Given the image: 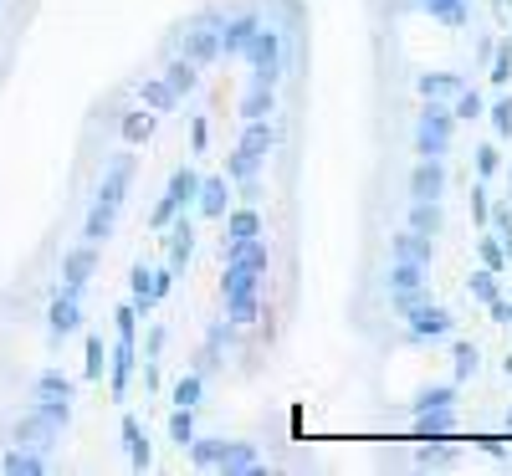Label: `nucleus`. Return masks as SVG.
<instances>
[{
  "label": "nucleus",
  "instance_id": "a878e982",
  "mask_svg": "<svg viewBox=\"0 0 512 476\" xmlns=\"http://www.w3.org/2000/svg\"><path fill=\"white\" fill-rule=\"evenodd\" d=\"M164 82L175 88V98H190V93L200 88V67H195L190 57H169V67H164Z\"/></svg>",
  "mask_w": 512,
  "mask_h": 476
},
{
  "label": "nucleus",
  "instance_id": "58836bf2",
  "mask_svg": "<svg viewBox=\"0 0 512 476\" xmlns=\"http://www.w3.org/2000/svg\"><path fill=\"white\" fill-rule=\"evenodd\" d=\"M425 11H431L441 26H451V31H461L466 26V0H420Z\"/></svg>",
  "mask_w": 512,
  "mask_h": 476
},
{
  "label": "nucleus",
  "instance_id": "1a4fd4ad",
  "mask_svg": "<svg viewBox=\"0 0 512 476\" xmlns=\"http://www.w3.org/2000/svg\"><path fill=\"white\" fill-rule=\"evenodd\" d=\"M128 185H134V154H118L108 169H103V180H98V195L103 205H123L128 200Z\"/></svg>",
  "mask_w": 512,
  "mask_h": 476
},
{
  "label": "nucleus",
  "instance_id": "3c124183",
  "mask_svg": "<svg viewBox=\"0 0 512 476\" xmlns=\"http://www.w3.org/2000/svg\"><path fill=\"white\" fill-rule=\"evenodd\" d=\"M113 333H118V338H139V308H134V302L113 308Z\"/></svg>",
  "mask_w": 512,
  "mask_h": 476
},
{
  "label": "nucleus",
  "instance_id": "69168bd1",
  "mask_svg": "<svg viewBox=\"0 0 512 476\" xmlns=\"http://www.w3.org/2000/svg\"><path fill=\"white\" fill-rule=\"evenodd\" d=\"M507 195H512V169H507Z\"/></svg>",
  "mask_w": 512,
  "mask_h": 476
},
{
  "label": "nucleus",
  "instance_id": "412c9836",
  "mask_svg": "<svg viewBox=\"0 0 512 476\" xmlns=\"http://www.w3.org/2000/svg\"><path fill=\"white\" fill-rule=\"evenodd\" d=\"M410 231H420V236H441L446 231V210H441V200H410V221H405Z\"/></svg>",
  "mask_w": 512,
  "mask_h": 476
},
{
  "label": "nucleus",
  "instance_id": "774afa93",
  "mask_svg": "<svg viewBox=\"0 0 512 476\" xmlns=\"http://www.w3.org/2000/svg\"><path fill=\"white\" fill-rule=\"evenodd\" d=\"M507 430H512V410H507Z\"/></svg>",
  "mask_w": 512,
  "mask_h": 476
},
{
  "label": "nucleus",
  "instance_id": "a211bd4d",
  "mask_svg": "<svg viewBox=\"0 0 512 476\" xmlns=\"http://www.w3.org/2000/svg\"><path fill=\"white\" fill-rule=\"evenodd\" d=\"M272 113H277V88H272V82H251V88L241 93V123L272 118Z\"/></svg>",
  "mask_w": 512,
  "mask_h": 476
},
{
  "label": "nucleus",
  "instance_id": "f704fd0d",
  "mask_svg": "<svg viewBox=\"0 0 512 476\" xmlns=\"http://www.w3.org/2000/svg\"><path fill=\"white\" fill-rule=\"evenodd\" d=\"M425 272H431V267H420V262H390V292H415V287H425Z\"/></svg>",
  "mask_w": 512,
  "mask_h": 476
},
{
  "label": "nucleus",
  "instance_id": "680f3d73",
  "mask_svg": "<svg viewBox=\"0 0 512 476\" xmlns=\"http://www.w3.org/2000/svg\"><path fill=\"white\" fill-rule=\"evenodd\" d=\"M159 349H164V328L154 323L149 328V343H144V359H159Z\"/></svg>",
  "mask_w": 512,
  "mask_h": 476
},
{
  "label": "nucleus",
  "instance_id": "4be33fe9",
  "mask_svg": "<svg viewBox=\"0 0 512 476\" xmlns=\"http://www.w3.org/2000/svg\"><path fill=\"white\" fill-rule=\"evenodd\" d=\"M221 221H226V236H221V241L262 236V210H256V205H236V210H226V215H221Z\"/></svg>",
  "mask_w": 512,
  "mask_h": 476
},
{
  "label": "nucleus",
  "instance_id": "09e8293b",
  "mask_svg": "<svg viewBox=\"0 0 512 476\" xmlns=\"http://www.w3.org/2000/svg\"><path fill=\"white\" fill-rule=\"evenodd\" d=\"M487 118H492V134H497V139H512V93H502V98L487 108Z\"/></svg>",
  "mask_w": 512,
  "mask_h": 476
},
{
  "label": "nucleus",
  "instance_id": "6ab92c4d",
  "mask_svg": "<svg viewBox=\"0 0 512 476\" xmlns=\"http://www.w3.org/2000/svg\"><path fill=\"white\" fill-rule=\"evenodd\" d=\"M236 149H246V154H256V159H267L272 149H277V128H272V118H251L246 128H241V144Z\"/></svg>",
  "mask_w": 512,
  "mask_h": 476
},
{
  "label": "nucleus",
  "instance_id": "bf43d9fd",
  "mask_svg": "<svg viewBox=\"0 0 512 476\" xmlns=\"http://www.w3.org/2000/svg\"><path fill=\"white\" fill-rule=\"evenodd\" d=\"M477 451H487V456H497V461L512 456V446H507V441H492V436H477Z\"/></svg>",
  "mask_w": 512,
  "mask_h": 476
},
{
  "label": "nucleus",
  "instance_id": "a19ab883",
  "mask_svg": "<svg viewBox=\"0 0 512 476\" xmlns=\"http://www.w3.org/2000/svg\"><path fill=\"white\" fill-rule=\"evenodd\" d=\"M487 113V98L477 93V88H461L456 98H451V118H461V123H472V118H482Z\"/></svg>",
  "mask_w": 512,
  "mask_h": 476
},
{
  "label": "nucleus",
  "instance_id": "4c0bfd02",
  "mask_svg": "<svg viewBox=\"0 0 512 476\" xmlns=\"http://www.w3.org/2000/svg\"><path fill=\"white\" fill-rule=\"evenodd\" d=\"M169 441H175L180 451L195 441V410H190V405H175V410H169Z\"/></svg>",
  "mask_w": 512,
  "mask_h": 476
},
{
  "label": "nucleus",
  "instance_id": "9d476101",
  "mask_svg": "<svg viewBox=\"0 0 512 476\" xmlns=\"http://www.w3.org/2000/svg\"><path fill=\"white\" fill-rule=\"evenodd\" d=\"M57 441H62V425L41 420L36 410H26V415L16 420V446H31V451H41V456H47Z\"/></svg>",
  "mask_w": 512,
  "mask_h": 476
},
{
  "label": "nucleus",
  "instance_id": "c85d7f7f",
  "mask_svg": "<svg viewBox=\"0 0 512 476\" xmlns=\"http://www.w3.org/2000/svg\"><path fill=\"white\" fill-rule=\"evenodd\" d=\"M216 466H221V471H256V466H262V456H256L251 441H226V451H221Z\"/></svg>",
  "mask_w": 512,
  "mask_h": 476
},
{
  "label": "nucleus",
  "instance_id": "7ed1b4c3",
  "mask_svg": "<svg viewBox=\"0 0 512 476\" xmlns=\"http://www.w3.org/2000/svg\"><path fill=\"white\" fill-rule=\"evenodd\" d=\"M134 369H139V338H118L113 349H108V395L113 400H128Z\"/></svg>",
  "mask_w": 512,
  "mask_h": 476
},
{
  "label": "nucleus",
  "instance_id": "2eb2a0df",
  "mask_svg": "<svg viewBox=\"0 0 512 476\" xmlns=\"http://www.w3.org/2000/svg\"><path fill=\"white\" fill-rule=\"evenodd\" d=\"M113 231H118V205L93 200V205H88V221H82V241L108 246V241H113Z\"/></svg>",
  "mask_w": 512,
  "mask_h": 476
},
{
  "label": "nucleus",
  "instance_id": "e433bc0d",
  "mask_svg": "<svg viewBox=\"0 0 512 476\" xmlns=\"http://www.w3.org/2000/svg\"><path fill=\"white\" fill-rule=\"evenodd\" d=\"M226 333H231V323H226V318H216V323L205 328V354H200V374L221 364V343H226Z\"/></svg>",
  "mask_w": 512,
  "mask_h": 476
},
{
  "label": "nucleus",
  "instance_id": "f257e3e1",
  "mask_svg": "<svg viewBox=\"0 0 512 476\" xmlns=\"http://www.w3.org/2000/svg\"><path fill=\"white\" fill-rule=\"evenodd\" d=\"M451 134H456V118L441 98H425L420 118H415V154L420 159H446L451 154Z\"/></svg>",
  "mask_w": 512,
  "mask_h": 476
},
{
  "label": "nucleus",
  "instance_id": "f8f14e48",
  "mask_svg": "<svg viewBox=\"0 0 512 476\" xmlns=\"http://www.w3.org/2000/svg\"><path fill=\"white\" fill-rule=\"evenodd\" d=\"M256 31H262V16H256V11L226 16V21H221V57H241L246 41H251Z\"/></svg>",
  "mask_w": 512,
  "mask_h": 476
},
{
  "label": "nucleus",
  "instance_id": "13d9d810",
  "mask_svg": "<svg viewBox=\"0 0 512 476\" xmlns=\"http://www.w3.org/2000/svg\"><path fill=\"white\" fill-rule=\"evenodd\" d=\"M190 144H195V154H205V149H210V123H205V118H195V123H190Z\"/></svg>",
  "mask_w": 512,
  "mask_h": 476
},
{
  "label": "nucleus",
  "instance_id": "338daca9",
  "mask_svg": "<svg viewBox=\"0 0 512 476\" xmlns=\"http://www.w3.org/2000/svg\"><path fill=\"white\" fill-rule=\"evenodd\" d=\"M492 6H512V0H492Z\"/></svg>",
  "mask_w": 512,
  "mask_h": 476
},
{
  "label": "nucleus",
  "instance_id": "49530a36",
  "mask_svg": "<svg viewBox=\"0 0 512 476\" xmlns=\"http://www.w3.org/2000/svg\"><path fill=\"white\" fill-rule=\"evenodd\" d=\"M456 456H461V451H456V446H436V436H425V446L415 451L420 466H451Z\"/></svg>",
  "mask_w": 512,
  "mask_h": 476
},
{
  "label": "nucleus",
  "instance_id": "cd10ccee",
  "mask_svg": "<svg viewBox=\"0 0 512 476\" xmlns=\"http://www.w3.org/2000/svg\"><path fill=\"white\" fill-rule=\"evenodd\" d=\"M456 430V410H415V436L425 441V436H451Z\"/></svg>",
  "mask_w": 512,
  "mask_h": 476
},
{
  "label": "nucleus",
  "instance_id": "473e14b6",
  "mask_svg": "<svg viewBox=\"0 0 512 476\" xmlns=\"http://www.w3.org/2000/svg\"><path fill=\"white\" fill-rule=\"evenodd\" d=\"M185 451H190V461H195L200 471H210V466L221 461V451H226V436H200V430H195V441H190Z\"/></svg>",
  "mask_w": 512,
  "mask_h": 476
},
{
  "label": "nucleus",
  "instance_id": "37998d69",
  "mask_svg": "<svg viewBox=\"0 0 512 476\" xmlns=\"http://www.w3.org/2000/svg\"><path fill=\"white\" fill-rule=\"evenodd\" d=\"M256 318H262V302H256V292H251V297H231V302H226V323L251 328Z\"/></svg>",
  "mask_w": 512,
  "mask_h": 476
},
{
  "label": "nucleus",
  "instance_id": "423d86ee",
  "mask_svg": "<svg viewBox=\"0 0 512 476\" xmlns=\"http://www.w3.org/2000/svg\"><path fill=\"white\" fill-rule=\"evenodd\" d=\"M190 256H195V221L180 210L175 221L164 226V262L175 267V272H185V267H190Z\"/></svg>",
  "mask_w": 512,
  "mask_h": 476
},
{
  "label": "nucleus",
  "instance_id": "20e7f679",
  "mask_svg": "<svg viewBox=\"0 0 512 476\" xmlns=\"http://www.w3.org/2000/svg\"><path fill=\"white\" fill-rule=\"evenodd\" d=\"M77 328H82V302H77V292L57 287V292H52V308H47V338L62 343V338H72Z\"/></svg>",
  "mask_w": 512,
  "mask_h": 476
},
{
  "label": "nucleus",
  "instance_id": "6e6552de",
  "mask_svg": "<svg viewBox=\"0 0 512 476\" xmlns=\"http://www.w3.org/2000/svg\"><path fill=\"white\" fill-rule=\"evenodd\" d=\"M446 185H451L446 159H420L410 169V200H446Z\"/></svg>",
  "mask_w": 512,
  "mask_h": 476
},
{
  "label": "nucleus",
  "instance_id": "a18cd8bd",
  "mask_svg": "<svg viewBox=\"0 0 512 476\" xmlns=\"http://www.w3.org/2000/svg\"><path fill=\"white\" fill-rule=\"evenodd\" d=\"M103 369H108V349H103V338H98V333H88V359H82V379H103Z\"/></svg>",
  "mask_w": 512,
  "mask_h": 476
},
{
  "label": "nucleus",
  "instance_id": "72a5a7b5",
  "mask_svg": "<svg viewBox=\"0 0 512 476\" xmlns=\"http://www.w3.org/2000/svg\"><path fill=\"white\" fill-rule=\"evenodd\" d=\"M118 134H123V144H149V134H154V113H144V108H134V113H123V123H118Z\"/></svg>",
  "mask_w": 512,
  "mask_h": 476
},
{
  "label": "nucleus",
  "instance_id": "dca6fc26",
  "mask_svg": "<svg viewBox=\"0 0 512 476\" xmlns=\"http://www.w3.org/2000/svg\"><path fill=\"white\" fill-rule=\"evenodd\" d=\"M221 251H226V262H241V267H256V272H267V262H272V251H267V236L221 241Z\"/></svg>",
  "mask_w": 512,
  "mask_h": 476
},
{
  "label": "nucleus",
  "instance_id": "4468645a",
  "mask_svg": "<svg viewBox=\"0 0 512 476\" xmlns=\"http://www.w3.org/2000/svg\"><path fill=\"white\" fill-rule=\"evenodd\" d=\"M390 262H420V267H431L436 262V236H420V231H400L390 241Z\"/></svg>",
  "mask_w": 512,
  "mask_h": 476
},
{
  "label": "nucleus",
  "instance_id": "4d7b16f0",
  "mask_svg": "<svg viewBox=\"0 0 512 476\" xmlns=\"http://www.w3.org/2000/svg\"><path fill=\"white\" fill-rule=\"evenodd\" d=\"M175 215H180V205H175V200H169V195H164V200L154 205V215H149V226H154V231H164L169 221H175Z\"/></svg>",
  "mask_w": 512,
  "mask_h": 476
},
{
  "label": "nucleus",
  "instance_id": "c9c22d12",
  "mask_svg": "<svg viewBox=\"0 0 512 476\" xmlns=\"http://www.w3.org/2000/svg\"><path fill=\"white\" fill-rule=\"evenodd\" d=\"M262 164H267V159H256V154L236 149V154L226 159V180H231V185H246V180H256V175H262Z\"/></svg>",
  "mask_w": 512,
  "mask_h": 476
},
{
  "label": "nucleus",
  "instance_id": "6e6d98bb",
  "mask_svg": "<svg viewBox=\"0 0 512 476\" xmlns=\"http://www.w3.org/2000/svg\"><path fill=\"white\" fill-rule=\"evenodd\" d=\"M175 277H180V272H175V267H169V262H164V267L154 272V302H164L169 292H175Z\"/></svg>",
  "mask_w": 512,
  "mask_h": 476
},
{
  "label": "nucleus",
  "instance_id": "b1692460",
  "mask_svg": "<svg viewBox=\"0 0 512 476\" xmlns=\"http://www.w3.org/2000/svg\"><path fill=\"white\" fill-rule=\"evenodd\" d=\"M72 395H77V384L62 369H41L31 379V400H72Z\"/></svg>",
  "mask_w": 512,
  "mask_h": 476
},
{
  "label": "nucleus",
  "instance_id": "f3484780",
  "mask_svg": "<svg viewBox=\"0 0 512 476\" xmlns=\"http://www.w3.org/2000/svg\"><path fill=\"white\" fill-rule=\"evenodd\" d=\"M128 302L139 308V318H149L159 308V302H154V267H144V262L128 267Z\"/></svg>",
  "mask_w": 512,
  "mask_h": 476
},
{
  "label": "nucleus",
  "instance_id": "c03bdc74",
  "mask_svg": "<svg viewBox=\"0 0 512 476\" xmlns=\"http://www.w3.org/2000/svg\"><path fill=\"white\" fill-rule=\"evenodd\" d=\"M200 395H205V374H200V369H195V374H180V384H175V405L200 410Z\"/></svg>",
  "mask_w": 512,
  "mask_h": 476
},
{
  "label": "nucleus",
  "instance_id": "de8ad7c7",
  "mask_svg": "<svg viewBox=\"0 0 512 476\" xmlns=\"http://www.w3.org/2000/svg\"><path fill=\"white\" fill-rule=\"evenodd\" d=\"M492 88H507L512 82V41H502V47H492Z\"/></svg>",
  "mask_w": 512,
  "mask_h": 476
},
{
  "label": "nucleus",
  "instance_id": "393cba45",
  "mask_svg": "<svg viewBox=\"0 0 512 476\" xmlns=\"http://www.w3.org/2000/svg\"><path fill=\"white\" fill-rule=\"evenodd\" d=\"M0 471H6V476H41V471H47V456L31 451V446H11L6 456H0Z\"/></svg>",
  "mask_w": 512,
  "mask_h": 476
},
{
  "label": "nucleus",
  "instance_id": "5fc2aeb1",
  "mask_svg": "<svg viewBox=\"0 0 512 476\" xmlns=\"http://www.w3.org/2000/svg\"><path fill=\"white\" fill-rule=\"evenodd\" d=\"M487 195H492V190H487V180H477V185H472V221H477L482 231H487V210H492V200H487Z\"/></svg>",
  "mask_w": 512,
  "mask_h": 476
},
{
  "label": "nucleus",
  "instance_id": "aec40b11",
  "mask_svg": "<svg viewBox=\"0 0 512 476\" xmlns=\"http://www.w3.org/2000/svg\"><path fill=\"white\" fill-rule=\"evenodd\" d=\"M118 436H123V451H128V466H134V471H144L149 466V436H144V425L134 420V415H123V425H118Z\"/></svg>",
  "mask_w": 512,
  "mask_h": 476
},
{
  "label": "nucleus",
  "instance_id": "603ef678",
  "mask_svg": "<svg viewBox=\"0 0 512 476\" xmlns=\"http://www.w3.org/2000/svg\"><path fill=\"white\" fill-rule=\"evenodd\" d=\"M31 410H36L41 420H52V425H62V430H67V420H72V400H36Z\"/></svg>",
  "mask_w": 512,
  "mask_h": 476
},
{
  "label": "nucleus",
  "instance_id": "e2e57ef3",
  "mask_svg": "<svg viewBox=\"0 0 512 476\" xmlns=\"http://www.w3.org/2000/svg\"><path fill=\"white\" fill-rule=\"evenodd\" d=\"M492 236L502 241V256H507V267H512V226H507V231H492Z\"/></svg>",
  "mask_w": 512,
  "mask_h": 476
},
{
  "label": "nucleus",
  "instance_id": "bb28decb",
  "mask_svg": "<svg viewBox=\"0 0 512 476\" xmlns=\"http://www.w3.org/2000/svg\"><path fill=\"white\" fill-rule=\"evenodd\" d=\"M415 88H420V98H441V103H446V98H456V93L466 88V82H461L456 72H420Z\"/></svg>",
  "mask_w": 512,
  "mask_h": 476
},
{
  "label": "nucleus",
  "instance_id": "ea45409f",
  "mask_svg": "<svg viewBox=\"0 0 512 476\" xmlns=\"http://www.w3.org/2000/svg\"><path fill=\"white\" fill-rule=\"evenodd\" d=\"M466 292H472V302H482V308H487V302H497L502 297V282H497V272H472V277H466Z\"/></svg>",
  "mask_w": 512,
  "mask_h": 476
},
{
  "label": "nucleus",
  "instance_id": "2f4dec72",
  "mask_svg": "<svg viewBox=\"0 0 512 476\" xmlns=\"http://www.w3.org/2000/svg\"><path fill=\"white\" fill-rule=\"evenodd\" d=\"M456 395H461V384H431V389H420L415 395V410H456Z\"/></svg>",
  "mask_w": 512,
  "mask_h": 476
},
{
  "label": "nucleus",
  "instance_id": "7c9ffc66",
  "mask_svg": "<svg viewBox=\"0 0 512 476\" xmlns=\"http://www.w3.org/2000/svg\"><path fill=\"white\" fill-rule=\"evenodd\" d=\"M195 190H200V175H195L190 164H180L175 175H169V190H164V195H169V200H175V205L185 210V205H195Z\"/></svg>",
  "mask_w": 512,
  "mask_h": 476
},
{
  "label": "nucleus",
  "instance_id": "f03ea898",
  "mask_svg": "<svg viewBox=\"0 0 512 476\" xmlns=\"http://www.w3.org/2000/svg\"><path fill=\"white\" fill-rule=\"evenodd\" d=\"M246 67H251V82H282V36L272 31V26H262L251 41H246Z\"/></svg>",
  "mask_w": 512,
  "mask_h": 476
},
{
  "label": "nucleus",
  "instance_id": "9b49d317",
  "mask_svg": "<svg viewBox=\"0 0 512 476\" xmlns=\"http://www.w3.org/2000/svg\"><path fill=\"white\" fill-rule=\"evenodd\" d=\"M180 57H190L195 67L221 62V26H205V21H195V26L185 31V52H180Z\"/></svg>",
  "mask_w": 512,
  "mask_h": 476
},
{
  "label": "nucleus",
  "instance_id": "864d4df0",
  "mask_svg": "<svg viewBox=\"0 0 512 476\" xmlns=\"http://www.w3.org/2000/svg\"><path fill=\"white\" fill-rule=\"evenodd\" d=\"M497 169H502V149L497 144H482L477 149V180H492Z\"/></svg>",
  "mask_w": 512,
  "mask_h": 476
},
{
  "label": "nucleus",
  "instance_id": "052dcab7",
  "mask_svg": "<svg viewBox=\"0 0 512 476\" xmlns=\"http://www.w3.org/2000/svg\"><path fill=\"white\" fill-rule=\"evenodd\" d=\"M487 313H492V323H512V297H497V302H487Z\"/></svg>",
  "mask_w": 512,
  "mask_h": 476
},
{
  "label": "nucleus",
  "instance_id": "39448f33",
  "mask_svg": "<svg viewBox=\"0 0 512 476\" xmlns=\"http://www.w3.org/2000/svg\"><path fill=\"white\" fill-rule=\"evenodd\" d=\"M405 323H410V338H446L451 328H456V318H451V308H441V302H415V308L405 313Z\"/></svg>",
  "mask_w": 512,
  "mask_h": 476
},
{
  "label": "nucleus",
  "instance_id": "5701e85b",
  "mask_svg": "<svg viewBox=\"0 0 512 476\" xmlns=\"http://www.w3.org/2000/svg\"><path fill=\"white\" fill-rule=\"evenodd\" d=\"M267 272H256V267H241V262H226V277H221V297H251L256 287H262Z\"/></svg>",
  "mask_w": 512,
  "mask_h": 476
},
{
  "label": "nucleus",
  "instance_id": "c756f323",
  "mask_svg": "<svg viewBox=\"0 0 512 476\" xmlns=\"http://www.w3.org/2000/svg\"><path fill=\"white\" fill-rule=\"evenodd\" d=\"M139 98H144V108H149V113H175V103H180V98H175V88H169L164 77H149L144 88H139Z\"/></svg>",
  "mask_w": 512,
  "mask_h": 476
},
{
  "label": "nucleus",
  "instance_id": "ddd939ff",
  "mask_svg": "<svg viewBox=\"0 0 512 476\" xmlns=\"http://www.w3.org/2000/svg\"><path fill=\"white\" fill-rule=\"evenodd\" d=\"M195 210L205 215V221H221V215L231 210V180L226 175H200V190H195Z\"/></svg>",
  "mask_w": 512,
  "mask_h": 476
},
{
  "label": "nucleus",
  "instance_id": "0eeeda50",
  "mask_svg": "<svg viewBox=\"0 0 512 476\" xmlns=\"http://www.w3.org/2000/svg\"><path fill=\"white\" fill-rule=\"evenodd\" d=\"M93 272H98V246H93V241H82V246L62 251V287H67V292L82 297V287L93 282Z\"/></svg>",
  "mask_w": 512,
  "mask_h": 476
},
{
  "label": "nucleus",
  "instance_id": "0e129e2a",
  "mask_svg": "<svg viewBox=\"0 0 512 476\" xmlns=\"http://www.w3.org/2000/svg\"><path fill=\"white\" fill-rule=\"evenodd\" d=\"M502 374H507V379H512V354H507V359H502Z\"/></svg>",
  "mask_w": 512,
  "mask_h": 476
},
{
  "label": "nucleus",
  "instance_id": "79ce46f5",
  "mask_svg": "<svg viewBox=\"0 0 512 476\" xmlns=\"http://www.w3.org/2000/svg\"><path fill=\"white\" fill-rule=\"evenodd\" d=\"M451 369H456V384H466L477 369H482V354H477V343H456L451 349Z\"/></svg>",
  "mask_w": 512,
  "mask_h": 476
},
{
  "label": "nucleus",
  "instance_id": "8fccbe9b",
  "mask_svg": "<svg viewBox=\"0 0 512 476\" xmlns=\"http://www.w3.org/2000/svg\"><path fill=\"white\" fill-rule=\"evenodd\" d=\"M477 251H482V267H487V272H497V277L507 272V256H502V241H497V236H482Z\"/></svg>",
  "mask_w": 512,
  "mask_h": 476
}]
</instances>
